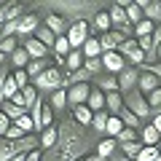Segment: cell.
<instances>
[{
    "instance_id": "obj_1",
    "label": "cell",
    "mask_w": 161,
    "mask_h": 161,
    "mask_svg": "<svg viewBox=\"0 0 161 161\" xmlns=\"http://www.w3.org/2000/svg\"><path fill=\"white\" fill-rule=\"evenodd\" d=\"M83 142H86L83 129L70 118V121H64L62 126H59L57 145H54L40 161H78L80 156H86L83 153Z\"/></svg>"
},
{
    "instance_id": "obj_2",
    "label": "cell",
    "mask_w": 161,
    "mask_h": 161,
    "mask_svg": "<svg viewBox=\"0 0 161 161\" xmlns=\"http://www.w3.org/2000/svg\"><path fill=\"white\" fill-rule=\"evenodd\" d=\"M35 145H38V140H35L32 134L16 140V142L3 140V142H0V161H11V158H16V156H22V153H30V150H35Z\"/></svg>"
},
{
    "instance_id": "obj_3",
    "label": "cell",
    "mask_w": 161,
    "mask_h": 161,
    "mask_svg": "<svg viewBox=\"0 0 161 161\" xmlns=\"http://www.w3.org/2000/svg\"><path fill=\"white\" fill-rule=\"evenodd\" d=\"M64 38H67V43H70L73 51H80L83 43L89 40V22H86V19H75V22L70 24V30H67Z\"/></svg>"
},
{
    "instance_id": "obj_4",
    "label": "cell",
    "mask_w": 161,
    "mask_h": 161,
    "mask_svg": "<svg viewBox=\"0 0 161 161\" xmlns=\"http://www.w3.org/2000/svg\"><path fill=\"white\" fill-rule=\"evenodd\" d=\"M64 86V78L59 73V67H48L46 73H40L35 78V89H48V92H57V89Z\"/></svg>"
},
{
    "instance_id": "obj_5",
    "label": "cell",
    "mask_w": 161,
    "mask_h": 161,
    "mask_svg": "<svg viewBox=\"0 0 161 161\" xmlns=\"http://www.w3.org/2000/svg\"><path fill=\"white\" fill-rule=\"evenodd\" d=\"M124 105H126V108L132 110V113L137 115L140 121L150 115V105H148V97H145V94H140V92H129V99H126Z\"/></svg>"
},
{
    "instance_id": "obj_6",
    "label": "cell",
    "mask_w": 161,
    "mask_h": 161,
    "mask_svg": "<svg viewBox=\"0 0 161 161\" xmlns=\"http://www.w3.org/2000/svg\"><path fill=\"white\" fill-rule=\"evenodd\" d=\"M137 80H140V70L137 67H126V70H121L118 73V92H134V86H137Z\"/></svg>"
},
{
    "instance_id": "obj_7",
    "label": "cell",
    "mask_w": 161,
    "mask_h": 161,
    "mask_svg": "<svg viewBox=\"0 0 161 161\" xmlns=\"http://www.w3.org/2000/svg\"><path fill=\"white\" fill-rule=\"evenodd\" d=\"M89 83H75V86L67 89V105H73V108H80V105H86L89 99Z\"/></svg>"
},
{
    "instance_id": "obj_8",
    "label": "cell",
    "mask_w": 161,
    "mask_h": 161,
    "mask_svg": "<svg viewBox=\"0 0 161 161\" xmlns=\"http://www.w3.org/2000/svg\"><path fill=\"white\" fill-rule=\"evenodd\" d=\"M22 48L30 54V59H46L48 54H51V48H46V46H43V43H40L38 38H27Z\"/></svg>"
},
{
    "instance_id": "obj_9",
    "label": "cell",
    "mask_w": 161,
    "mask_h": 161,
    "mask_svg": "<svg viewBox=\"0 0 161 161\" xmlns=\"http://www.w3.org/2000/svg\"><path fill=\"white\" fill-rule=\"evenodd\" d=\"M46 27L51 30L57 38H62V35H67L70 24H67V19H64L62 14H48V16H46Z\"/></svg>"
},
{
    "instance_id": "obj_10",
    "label": "cell",
    "mask_w": 161,
    "mask_h": 161,
    "mask_svg": "<svg viewBox=\"0 0 161 161\" xmlns=\"http://www.w3.org/2000/svg\"><path fill=\"white\" fill-rule=\"evenodd\" d=\"M121 43H124V32H118V30H110V32H105L102 38H99L102 54H105V51H118Z\"/></svg>"
},
{
    "instance_id": "obj_11",
    "label": "cell",
    "mask_w": 161,
    "mask_h": 161,
    "mask_svg": "<svg viewBox=\"0 0 161 161\" xmlns=\"http://www.w3.org/2000/svg\"><path fill=\"white\" fill-rule=\"evenodd\" d=\"M102 67L110 70V73H121V70H126V64H124V57L118 51H105L102 54Z\"/></svg>"
},
{
    "instance_id": "obj_12",
    "label": "cell",
    "mask_w": 161,
    "mask_h": 161,
    "mask_svg": "<svg viewBox=\"0 0 161 161\" xmlns=\"http://www.w3.org/2000/svg\"><path fill=\"white\" fill-rule=\"evenodd\" d=\"M38 14H24L22 19H19V27H16V35H35V30H38Z\"/></svg>"
},
{
    "instance_id": "obj_13",
    "label": "cell",
    "mask_w": 161,
    "mask_h": 161,
    "mask_svg": "<svg viewBox=\"0 0 161 161\" xmlns=\"http://www.w3.org/2000/svg\"><path fill=\"white\" fill-rule=\"evenodd\" d=\"M158 83H161V80L156 78L153 73H148V70H142V73H140V80H137L140 94H150V92H156V89H158Z\"/></svg>"
},
{
    "instance_id": "obj_14",
    "label": "cell",
    "mask_w": 161,
    "mask_h": 161,
    "mask_svg": "<svg viewBox=\"0 0 161 161\" xmlns=\"http://www.w3.org/2000/svg\"><path fill=\"white\" fill-rule=\"evenodd\" d=\"M105 108L110 110V115H118L121 108H124V94L113 92V94H105Z\"/></svg>"
},
{
    "instance_id": "obj_15",
    "label": "cell",
    "mask_w": 161,
    "mask_h": 161,
    "mask_svg": "<svg viewBox=\"0 0 161 161\" xmlns=\"http://www.w3.org/2000/svg\"><path fill=\"white\" fill-rule=\"evenodd\" d=\"M86 108L92 110V113H99V110H105V94L99 92V89H92V92H89Z\"/></svg>"
},
{
    "instance_id": "obj_16",
    "label": "cell",
    "mask_w": 161,
    "mask_h": 161,
    "mask_svg": "<svg viewBox=\"0 0 161 161\" xmlns=\"http://www.w3.org/2000/svg\"><path fill=\"white\" fill-rule=\"evenodd\" d=\"M137 6L142 8V16L148 19V22L158 19V14H161V0H148V3H137Z\"/></svg>"
},
{
    "instance_id": "obj_17",
    "label": "cell",
    "mask_w": 161,
    "mask_h": 161,
    "mask_svg": "<svg viewBox=\"0 0 161 161\" xmlns=\"http://www.w3.org/2000/svg\"><path fill=\"white\" fill-rule=\"evenodd\" d=\"M32 38H38V40H40V43H43L46 48H54V43H57V35H54L51 30L46 27V24H40V27L35 30V35H32Z\"/></svg>"
},
{
    "instance_id": "obj_18",
    "label": "cell",
    "mask_w": 161,
    "mask_h": 161,
    "mask_svg": "<svg viewBox=\"0 0 161 161\" xmlns=\"http://www.w3.org/2000/svg\"><path fill=\"white\" fill-rule=\"evenodd\" d=\"M83 57L86 59H97V57H102V46H99V38H89L86 43H83Z\"/></svg>"
},
{
    "instance_id": "obj_19",
    "label": "cell",
    "mask_w": 161,
    "mask_h": 161,
    "mask_svg": "<svg viewBox=\"0 0 161 161\" xmlns=\"http://www.w3.org/2000/svg\"><path fill=\"white\" fill-rule=\"evenodd\" d=\"M158 140H161V134L156 132L150 124H145L142 132H140V142H142V145H153V148H156V145H158Z\"/></svg>"
},
{
    "instance_id": "obj_20",
    "label": "cell",
    "mask_w": 161,
    "mask_h": 161,
    "mask_svg": "<svg viewBox=\"0 0 161 161\" xmlns=\"http://www.w3.org/2000/svg\"><path fill=\"white\" fill-rule=\"evenodd\" d=\"M92 118H94V113L86 108V105H80V108H73V121H75V124H80V129L86 126V124H92Z\"/></svg>"
},
{
    "instance_id": "obj_21",
    "label": "cell",
    "mask_w": 161,
    "mask_h": 161,
    "mask_svg": "<svg viewBox=\"0 0 161 161\" xmlns=\"http://www.w3.org/2000/svg\"><path fill=\"white\" fill-rule=\"evenodd\" d=\"M83 59H86V57H83V51H70L67 57H64V67H67L70 73H75V70L83 67Z\"/></svg>"
},
{
    "instance_id": "obj_22",
    "label": "cell",
    "mask_w": 161,
    "mask_h": 161,
    "mask_svg": "<svg viewBox=\"0 0 161 161\" xmlns=\"http://www.w3.org/2000/svg\"><path fill=\"white\" fill-rule=\"evenodd\" d=\"M46 70H48V62H46V59H30V64L24 67V73H27L30 78H38V75L46 73Z\"/></svg>"
},
{
    "instance_id": "obj_23",
    "label": "cell",
    "mask_w": 161,
    "mask_h": 161,
    "mask_svg": "<svg viewBox=\"0 0 161 161\" xmlns=\"http://www.w3.org/2000/svg\"><path fill=\"white\" fill-rule=\"evenodd\" d=\"M124 11H126V22L132 24V27H137V24L145 19V16H142V8H140L137 3H129V6L124 8Z\"/></svg>"
},
{
    "instance_id": "obj_24",
    "label": "cell",
    "mask_w": 161,
    "mask_h": 161,
    "mask_svg": "<svg viewBox=\"0 0 161 161\" xmlns=\"http://www.w3.org/2000/svg\"><path fill=\"white\" fill-rule=\"evenodd\" d=\"M94 27L99 30V35L110 32V30H113V22H110V14H108V11H99L97 16H94Z\"/></svg>"
},
{
    "instance_id": "obj_25",
    "label": "cell",
    "mask_w": 161,
    "mask_h": 161,
    "mask_svg": "<svg viewBox=\"0 0 161 161\" xmlns=\"http://www.w3.org/2000/svg\"><path fill=\"white\" fill-rule=\"evenodd\" d=\"M121 129H124V121H121L118 115H110V118H108V126H105V134H108L110 140H115L121 134Z\"/></svg>"
},
{
    "instance_id": "obj_26",
    "label": "cell",
    "mask_w": 161,
    "mask_h": 161,
    "mask_svg": "<svg viewBox=\"0 0 161 161\" xmlns=\"http://www.w3.org/2000/svg\"><path fill=\"white\" fill-rule=\"evenodd\" d=\"M97 83H99V92H102V94H113V92H118V78H113V75H102Z\"/></svg>"
},
{
    "instance_id": "obj_27",
    "label": "cell",
    "mask_w": 161,
    "mask_h": 161,
    "mask_svg": "<svg viewBox=\"0 0 161 161\" xmlns=\"http://www.w3.org/2000/svg\"><path fill=\"white\" fill-rule=\"evenodd\" d=\"M118 118L124 121V126H126V129H137V126H140V118H137V115H134L132 110L126 108V105H124V108H121V113H118Z\"/></svg>"
},
{
    "instance_id": "obj_28",
    "label": "cell",
    "mask_w": 161,
    "mask_h": 161,
    "mask_svg": "<svg viewBox=\"0 0 161 161\" xmlns=\"http://www.w3.org/2000/svg\"><path fill=\"white\" fill-rule=\"evenodd\" d=\"M11 62H14V64H16V70H24V67H27V64H30V54H27V51H24V48H22V46H19V48H16V51H14V54H11Z\"/></svg>"
},
{
    "instance_id": "obj_29",
    "label": "cell",
    "mask_w": 161,
    "mask_h": 161,
    "mask_svg": "<svg viewBox=\"0 0 161 161\" xmlns=\"http://www.w3.org/2000/svg\"><path fill=\"white\" fill-rule=\"evenodd\" d=\"M16 92H19V89H16L14 75H6V80H3V92H0V99H11Z\"/></svg>"
},
{
    "instance_id": "obj_30",
    "label": "cell",
    "mask_w": 161,
    "mask_h": 161,
    "mask_svg": "<svg viewBox=\"0 0 161 161\" xmlns=\"http://www.w3.org/2000/svg\"><path fill=\"white\" fill-rule=\"evenodd\" d=\"M57 137H59V129H54V126H51V129H46V132L40 134V145L51 150L54 145H57Z\"/></svg>"
},
{
    "instance_id": "obj_31",
    "label": "cell",
    "mask_w": 161,
    "mask_h": 161,
    "mask_svg": "<svg viewBox=\"0 0 161 161\" xmlns=\"http://www.w3.org/2000/svg\"><path fill=\"white\" fill-rule=\"evenodd\" d=\"M51 51H54V57H67V54L70 51H73V48H70V43H67V38H64V35H62V38H57V43H54V48H51Z\"/></svg>"
},
{
    "instance_id": "obj_32",
    "label": "cell",
    "mask_w": 161,
    "mask_h": 161,
    "mask_svg": "<svg viewBox=\"0 0 161 161\" xmlns=\"http://www.w3.org/2000/svg\"><path fill=\"white\" fill-rule=\"evenodd\" d=\"M140 150H142V142H140V140H137V142H126V145H121V153L126 156V158H132V161L140 156Z\"/></svg>"
},
{
    "instance_id": "obj_33",
    "label": "cell",
    "mask_w": 161,
    "mask_h": 161,
    "mask_svg": "<svg viewBox=\"0 0 161 161\" xmlns=\"http://www.w3.org/2000/svg\"><path fill=\"white\" fill-rule=\"evenodd\" d=\"M64 105H67V89H57V92L51 94V108L54 110H62Z\"/></svg>"
},
{
    "instance_id": "obj_34",
    "label": "cell",
    "mask_w": 161,
    "mask_h": 161,
    "mask_svg": "<svg viewBox=\"0 0 161 161\" xmlns=\"http://www.w3.org/2000/svg\"><path fill=\"white\" fill-rule=\"evenodd\" d=\"M115 145H118V142H115V140L105 137L102 142L97 145V156H99V158H105V156H110V153H113V150H115Z\"/></svg>"
},
{
    "instance_id": "obj_35",
    "label": "cell",
    "mask_w": 161,
    "mask_h": 161,
    "mask_svg": "<svg viewBox=\"0 0 161 161\" xmlns=\"http://www.w3.org/2000/svg\"><path fill=\"white\" fill-rule=\"evenodd\" d=\"M153 30H156V22H148V19H142V22L134 27V35H137V38H145V35H153Z\"/></svg>"
},
{
    "instance_id": "obj_36",
    "label": "cell",
    "mask_w": 161,
    "mask_h": 161,
    "mask_svg": "<svg viewBox=\"0 0 161 161\" xmlns=\"http://www.w3.org/2000/svg\"><path fill=\"white\" fill-rule=\"evenodd\" d=\"M134 51H137V40H134V38H124V43L118 46V54L126 59L129 54H134Z\"/></svg>"
},
{
    "instance_id": "obj_37",
    "label": "cell",
    "mask_w": 161,
    "mask_h": 161,
    "mask_svg": "<svg viewBox=\"0 0 161 161\" xmlns=\"http://www.w3.org/2000/svg\"><path fill=\"white\" fill-rule=\"evenodd\" d=\"M108 118H110V113H108V110H99V113H94L92 126H94V129H99V132H105V126H108Z\"/></svg>"
},
{
    "instance_id": "obj_38",
    "label": "cell",
    "mask_w": 161,
    "mask_h": 161,
    "mask_svg": "<svg viewBox=\"0 0 161 161\" xmlns=\"http://www.w3.org/2000/svg\"><path fill=\"white\" fill-rule=\"evenodd\" d=\"M115 140H118V145H126V142H137V129H126V126H124V129H121V134H118Z\"/></svg>"
},
{
    "instance_id": "obj_39",
    "label": "cell",
    "mask_w": 161,
    "mask_h": 161,
    "mask_svg": "<svg viewBox=\"0 0 161 161\" xmlns=\"http://www.w3.org/2000/svg\"><path fill=\"white\" fill-rule=\"evenodd\" d=\"M3 113H6V115H8V118H11V121H14V124H16V121H19V118H22V115H27V113H24V108H16V105H11V102H8V105H6V108H3Z\"/></svg>"
},
{
    "instance_id": "obj_40",
    "label": "cell",
    "mask_w": 161,
    "mask_h": 161,
    "mask_svg": "<svg viewBox=\"0 0 161 161\" xmlns=\"http://www.w3.org/2000/svg\"><path fill=\"white\" fill-rule=\"evenodd\" d=\"M156 156H158V148H153V145H142V150H140V156L134 161H153Z\"/></svg>"
},
{
    "instance_id": "obj_41",
    "label": "cell",
    "mask_w": 161,
    "mask_h": 161,
    "mask_svg": "<svg viewBox=\"0 0 161 161\" xmlns=\"http://www.w3.org/2000/svg\"><path fill=\"white\" fill-rule=\"evenodd\" d=\"M16 38H3L0 40V54H3V57H6V54H14L16 51Z\"/></svg>"
},
{
    "instance_id": "obj_42",
    "label": "cell",
    "mask_w": 161,
    "mask_h": 161,
    "mask_svg": "<svg viewBox=\"0 0 161 161\" xmlns=\"http://www.w3.org/2000/svg\"><path fill=\"white\" fill-rule=\"evenodd\" d=\"M22 97H24V105H30V108H32V105L38 102V89H35V86L22 89Z\"/></svg>"
},
{
    "instance_id": "obj_43",
    "label": "cell",
    "mask_w": 161,
    "mask_h": 161,
    "mask_svg": "<svg viewBox=\"0 0 161 161\" xmlns=\"http://www.w3.org/2000/svg\"><path fill=\"white\" fill-rule=\"evenodd\" d=\"M3 137H6V140H11V142H16V140H22V137H27V134H24L22 129L16 126V124H11V126H8V132L3 134Z\"/></svg>"
},
{
    "instance_id": "obj_44",
    "label": "cell",
    "mask_w": 161,
    "mask_h": 161,
    "mask_svg": "<svg viewBox=\"0 0 161 161\" xmlns=\"http://www.w3.org/2000/svg\"><path fill=\"white\" fill-rule=\"evenodd\" d=\"M11 75H14V80H16V89H19V92L30 86V83H27V80H30V75L24 73V70H16V73H11Z\"/></svg>"
},
{
    "instance_id": "obj_45",
    "label": "cell",
    "mask_w": 161,
    "mask_h": 161,
    "mask_svg": "<svg viewBox=\"0 0 161 161\" xmlns=\"http://www.w3.org/2000/svg\"><path fill=\"white\" fill-rule=\"evenodd\" d=\"M83 67H86L89 73H99V70H102V57H97V59H83Z\"/></svg>"
},
{
    "instance_id": "obj_46",
    "label": "cell",
    "mask_w": 161,
    "mask_h": 161,
    "mask_svg": "<svg viewBox=\"0 0 161 161\" xmlns=\"http://www.w3.org/2000/svg\"><path fill=\"white\" fill-rule=\"evenodd\" d=\"M148 105H150V110H153V108L158 110V108H161V86L156 89V92H150V94H148Z\"/></svg>"
},
{
    "instance_id": "obj_47",
    "label": "cell",
    "mask_w": 161,
    "mask_h": 161,
    "mask_svg": "<svg viewBox=\"0 0 161 161\" xmlns=\"http://www.w3.org/2000/svg\"><path fill=\"white\" fill-rule=\"evenodd\" d=\"M16 126L22 129L24 134H30V132H32V129H35V126H32V118H30V115H22V118L16 121Z\"/></svg>"
},
{
    "instance_id": "obj_48",
    "label": "cell",
    "mask_w": 161,
    "mask_h": 161,
    "mask_svg": "<svg viewBox=\"0 0 161 161\" xmlns=\"http://www.w3.org/2000/svg\"><path fill=\"white\" fill-rule=\"evenodd\" d=\"M129 62H132V64H145V59H148V57H145V54L142 51H140V48H137V51H134V54H129Z\"/></svg>"
},
{
    "instance_id": "obj_49",
    "label": "cell",
    "mask_w": 161,
    "mask_h": 161,
    "mask_svg": "<svg viewBox=\"0 0 161 161\" xmlns=\"http://www.w3.org/2000/svg\"><path fill=\"white\" fill-rule=\"evenodd\" d=\"M11 124H14V121L8 118L6 113H0V134H6V132H8V126H11Z\"/></svg>"
},
{
    "instance_id": "obj_50",
    "label": "cell",
    "mask_w": 161,
    "mask_h": 161,
    "mask_svg": "<svg viewBox=\"0 0 161 161\" xmlns=\"http://www.w3.org/2000/svg\"><path fill=\"white\" fill-rule=\"evenodd\" d=\"M145 70H148V73H153L156 78L161 80V62H150V64H148V67H145Z\"/></svg>"
},
{
    "instance_id": "obj_51",
    "label": "cell",
    "mask_w": 161,
    "mask_h": 161,
    "mask_svg": "<svg viewBox=\"0 0 161 161\" xmlns=\"http://www.w3.org/2000/svg\"><path fill=\"white\" fill-rule=\"evenodd\" d=\"M11 105H16V108H27V105H24V97H22V92H16L11 97Z\"/></svg>"
},
{
    "instance_id": "obj_52",
    "label": "cell",
    "mask_w": 161,
    "mask_h": 161,
    "mask_svg": "<svg viewBox=\"0 0 161 161\" xmlns=\"http://www.w3.org/2000/svg\"><path fill=\"white\" fill-rule=\"evenodd\" d=\"M150 38H153V46H158V43H161V27H156ZM153 51H156V48H153Z\"/></svg>"
},
{
    "instance_id": "obj_53",
    "label": "cell",
    "mask_w": 161,
    "mask_h": 161,
    "mask_svg": "<svg viewBox=\"0 0 161 161\" xmlns=\"http://www.w3.org/2000/svg\"><path fill=\"white\" fill-rule=\"evenodd\" d=\"M40 158H43V156H40V150H38V148L27 153V161H40Z\"/></svg>"
},
{
    "instance_id": "obj_54",
    "label": "cell",
    "mask_w": 161,
    "mask_h": 161,
    "mask_svg": "<svg viewBox=\"0 0 161 161\" xmlns=\"http://www.w3.org/2000/svg\"><path fill=\"white\" fill-rule=\"evenodd\" d=\"M150 126H153L156 132L161 134V113H156V115H153V124H150Z\"/></svg>"
},
{
    "instance_id": "obj_55",
    "label": "cell",
    "mask_w": 161,
    "mask_h": 161,
    "mask_svg": "<svg viewBox=\"0 0 161 161\" xmlns=\"http://www.w3.org/2000/svg\"><path fill=\"white\" fill-rule=\"evenodd\" d=\"M78 161H99V156L97 153H86V156H80Z\"/></svg>"
},
{
    "instance_id": "obj_56",
    "label": "cell",
    "mask_w": 161,
    "mask_h": 161,
    "mask_svg": "<svg viewBox=\"0 0 161 161\" xmlns=\"http://www.w3.org/2000/svg\"><path fill=\"white\" fill-rule=\"evenodd\" d=\"M6 19L8 16H6V6H3V8H0V30H3V24H6Z\"/></svg>"
},
{
    "instance_id": "obj_57",
    "label": "cell",
    "mask_w": 161,
    "mask_h": 161,
    "mask_svg": "<svg viewBox=\"0 0 161 161\" xmlns=\"http://www.w3.org/2000/svg\"><path fill=\"white\" fill-rule=\"evenodd\" d=\"M113 161H132V158H126L124 153H115V156H113Z\"/></svg>"
},
{
    "instance_id": "obj_58",
    "label": "cell",
    "mask_w": 161,
    "mask_h": 161,
    "mask_svg": "<svg viewBox=\"0 0 161 161\" xmlns=\"http://www.w3.org/2000/svg\"><path fill=\"white\" fill-rule=\"evenodd\" d=\"M153 57H156V59H161V43H158V46H156V51H153Z\"/></svg>"
},
{
    "instance_id": "obj_59",
    "label": "cell",
    "mask_w": 161,
    "mask_h": 161,
    "mask_svg": "<svg viewBox=\"0 0 161 161\" xmlns=\"http://www.w3.org/2000/svg\"><path fill=\"white\" fill-rule=\"evenodd\" d=\"M11 161H27V153H22V156H16V158H11Z\"/></svg>"
},
{
    "instance_id": "obj_60",
    "label": "cell",
    "mask_w": 161,
    "mask_h": 161,
    "mask_svg": "<svg viewBox=\"0 0 161 161\" xmlns=\"http://www.w3.org/2000/svg\"><path fill=\"white\" fill-rule=\"evenodd\" d=\"M156 148H158V153H161V140H158V145H156Z\"/></svg>"
},
{
    "instance_id": "obj_61",
    "label": "cell",
    "mask_w": 161,
    "mask_h": 161,
    "mask_svg": "<svg viewBox=\"0 0 161 161\" xmlns=\"http://www.w3.org/2000/svg\"><path fill=\"white\" fill-rule=\"evenodd\" d=\"M153 161H161V153H158V156H156V158H153Z\"/></svg>"
},
{
    "instance_id": "obj_62",
    "label": "cell",
    "mask_w": 161,
    "mask_h": 161,
    "mask_svg": "<svg viewBox=\"0 0 161 161\" xmlns=\"http://www.w3.org/2000/svg\"><path fill=\"white\" fill-rule=\"evenodd\" d=\"M3 59H6V57H3V54H0V64H3Z\"/></svg>"
},
{
    "instance_id": "obj_63",
    "label": "cell",
    "mask_w": 161,
    "mask_h": 161,
    "mask_svg": "<svg viewBox=\"0 0 161 161\" xmlns=\"http://www.w3.org/2000/svg\"><path fill=\"white\" fill-rule=\"evenodd\" d=\"M158 27H161V14H158Z\"/></svg>"
},
{
    "instance_id": "obj_64",
    "label": "cell",
    "mask_w": 161,
    "mask_h": 161,
    "mask_svg": "<svg viewBox=\"0 0 161 161\" xmlns=\"http://www.w3.org/2000/svg\"><path fill=\"white\" fill-rule=\"evenodd\" d=\"M0 40H3V32H0Z\"/></svg>"
}]
</instances>
